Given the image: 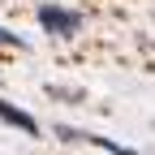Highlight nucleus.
Returning <instances> with one entry per match:
<instances>
[{
    "label": "nucleus",
    "instance_id": "obj_2",
    "mask_svg": "<svg viewBox=\"0 0 155 155\" xmlns=\"http://www.w3.org/2000/svg\"><path fill=\"white\" fill-rule=\"evenodd\" d=\"M0 116H5L9 125H17V129H26V134H39V125H35V116H26V112H17L13 104H5L0 99Z\"/></svg>",
    "mask_w": 155,
    "mask_h": 155
},
{
    "label": "nucleus",
    "instance_id": "obj_3",
    "mask_svg": "<svg viewBox=\"0 0 155 155\" xmlns=\"http://www.w3.org/2000/svg\"><path fill=\"white\" fill-rule=\"evenodd\" d=\"M0 43H9V48H22V35H9V30H0Z\"/></svg>",
    "mask_w": 155,
    "mask_h": 155
},
{
    "label": "nucleus",
    "instance_id": "obj_1",
    "mask_svg": "<svg viewBox=\"0 0 155 155\" xmlns=\"http://www.w3.org/2000/svg\"><path fill=\"white\" fill-rule=\"evenodd\" d=\"M39 22H43V30H52V35H73L78 26H82V17L78 13H69V9H56V5H43L39 9Z\"/></svg>",
    "mask_w": 155,
    "mask_h": 155
}]
</instances>
